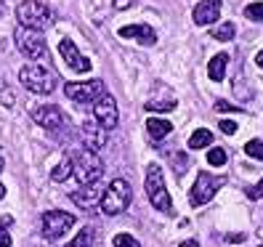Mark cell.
I'll list each match as a JSON object with an SVG mask.
<instances>
[{
    "mask_svg": "<svg viewBox=\"0 0 263 247\" xmlns=\"http://www.w3.org/2000/svg\"><path fill=\"white\" fill-rule=\"evenodd\" d=\"M69 162H72V176L80 181V183H90V181H101L104 176V162L93 149H72L69 154Z\"/></svg>",
    "mask_w": 263,
    "mask_h": 247,
    "instance_id": "obj_1",
    "label": "cell"
},
{
    "mask_svg": "<svg viewBox=\"0 0 263 247\" xmlns=\"http://www.w3.org/2000/svg\"><path fill=\"white\" fill-rule=\"evenodd\" d=\"M19 83L27 90L37 93V96H48V93H53V90H56L59 77H56V72H51L48 67H43V64H27L19 72Z\"/></svg>",
    "mask_w": 263,
    "mask_h": 247,
    "instance_id": "obj_2",
    "label": "cell"
},
{
    "mask_svg": "<svg viewBox=\"0 0 263 247\" xmlns=\"http://www.w3.org/2000/svg\"><path fill=\"white\" fill-rule=\"evenodd\" d=\"M144 186H146V197H149V202L154 205V210L170 213V207H173V199H170L167 183H165V173H162V167H160L157 162H152V165L146 167Z\"/></svg>",
    "mask_w": 263,
    "mask_h": 247,
    "instance_id": "obj_3",
    "label": "cell"
},
{
    "mask_svg": "<svg viewBox=\"0 0 263 247\" xmlns=\"http://www.w3.org/2000/svg\"><path fill=\"white\" fill-rule=\"evenodd\" d=\"M130 199H133V189H130V183L125 178H115L109 186L104 189V197H101V213L106 215H120V213H125L128 205H130Z\"/></svg>",
    "mask_w": 263,
    "mask_h": 247,
    "instance_id": "obj_4",
    "label": "cell"
},
{
    "mask_svg": "<svg viewBox=\"0 0 263 247\" xmlns=\"http://www.w3.org/2000/svg\"><path fill=\"white\" fill-rule=\"evenodd\" d=\"M16 19H19L22 27L40 29V32H43L45 27L53 24L56 13H53L48 6H45V3H40V0H24V3L16 8Z\"/></svg>",
    "mask_w": 263,
    "mask_h": 247,
    "instance_id": "obj_5",
    "label": "cell"
},
{
    "mask_svg": "<svg viewBox=\"0 0 263 247\" xmlns=\"http://www.w3.org/2000/svg\"><path fill=\"white\" fill-rule=\"evenodd\" d=\"M13 40H16L19 45V51L27 56V59H32V61H45L48 59V45H45V37L40 29H29V27H16L13 29Z\"/></svg>",
    "mask_w": 263,
    "mask_h": 247,
    "instance_id": "obj_6",
    "label": "cell"
},
{
    "mask_svg": "<svg viewBox=\"0 0 263 247\" xmlns=\"http://www.w3.org/2000/svg\"><path fill=\"white\" fill-rule=\"evenodd\" d=\"M74 223H77V218L72 213H64V210H48V213H43V218H40L43 237L48 242H59Z\"/></svg>",
    "mask_w": 263,
    "mask_h": 247,
    "instance_id": "obj_7",
    "label": "cell"
},
{
    "mask_svg": "<svg viewBox=\"0 0 263 247\" xmlns=\"http://www.w3.org/2000/svg\"><path fill=\"white\" fill-rule=\"evenodd\" d=\"M93 120L99 122L101 128L106 130H115L117 128V122H120V112H117V101L112 93H104L93 101Z\"/></svg>",
    "mask_w": 263,
    "mask_h": 247,
    "instance_id": "obj_8",
    "label": "cell"
},
{
    "mask_svg": "<svg viewBox=\"0 0 263 247\" xmlns=\"http://www.w3.org/2000/svg\"><path fill=\"white\" fill-rule=\"evenodd\" d=\"M104 83L101 80H88V83H67L64 85V93L67 99L77 101V104H93L101 93H104Z\"/></svg>",
    "mask_w": 263,
    "mask_h": 247,
    "instance_id": "obj_9",
    "label": "cell"
},
{
    "mask_svg": "<svg viewBox=\"0 0 263 247\" xmlns=\"http://www.w3.org/2000/svg\"><path fill=\"white\" fill-rule=\"evenodd\" d=\"M223 183V178H215L210 173H199L197 181H194V186H192V205L199 207V205H208L210 199L215 197V192H218V186Z\"/></svg>",
    "mask_w": 263,
    "mask_h": 247,
    "instance_id": "obj_10",
    "label": "cell"
},
{
    "mask_svg": "<svg viewBox=\"0 0 263 247\" xmlns=\"http://www.w3.org/2000/svg\"><path fill=\"white\" fill-rule=\"evenodd\" d=\"M101 197H104V189H101V181H90V183H80V189L72 192L69 199L77 205V207H83V210H93L101 205Z\"/></svg>",
    "mask_w": 263,
    "mask_h": 247,
    "instance_id": "obj_11",
    "label": "cell"
},
{
    "mask_svg": "<svg viewBox=\"0 0 263 247\" xmlns=\"http://www.w3.org/2000/svg\"><path fill=\"white\" fill-rule=\"evenodd\" d=\"M29 115H32V120L37 122L40 128L51 130V133H56V130L64 128V115H61V109H59V106H53V104L35 106V109L29 112Z\"/></svg>",
    "mask_w": 263,
    "mask_h": 247,
    "instance_id": "obj_12",
    "label": "cell"
},
{
    "mask_svg": "<svg viewBox=\"0 0 263 247\" xmlns=\"http://www.w3.org/2000/svg\"><path fill=\"white\" fill-rule=\"evenodd\" d=\"M59 53H61V59H64V64L69 67V69H74V72H90V61L77 51V45L69 40V37H61L59 40Z\"/></svg>",
    "mask_w": 263,
    "mask_h": 247,
    "instance_id": "obj_13",
    "label": "cell"
},
{
    "mask_svg": "<svg viewBox=\"0 0 263 247\" xmlns=\"http://www.w3.org/2000/svg\"><path fill=\"white\" fill-rule=\"evenodd\" d=\"M106 128H101L96 120H85L83 125H80V136H83V146H88V149H93V151H99L104 144H106Z\"/></svg>",
    "mask_w": 263,
    "mask_h": 247,
    "instance_id": "obj_14",
    "label": "cell"
},
{
    "mask_svg": "<svg viewBox=\"0 0 263 247\" xmlns=\"http://www.w3.org/2000/svg\"><path fill=\"white\" fill-rule=\"evenodd\" d=\"M194 24L197 27H208V24H215L221 16V0H199L194 6Z\"/></svg>",
    "mask_w": 263,
    "mask_h": 247,
    "instance_id": "obj_15",
    "label": "cell"
},
{
    "mask_svg": "<svg viewBox=\"0 0 263 247\" xmlns=\"http://www.w3.org/2000/svg\"><path fill=\"white\" fill-rule=\"evenodd\" d=\"M144 109H149V112H173V109H176V96H173V90H170V88H162V85L157 83V88H154V96L146 99Z\"/></svg>",
    "mask_w": 263,
    "mask_h": 247,
    "instance_id": "obj_16",
    "label": "cell"
},
{
    "mask_svg": "<svg viewBox=\"0 0 263 247\" xmlns=\"http://www.w3.org/2000/svg\"><path fill=\"white\" fill-rule=\"evenodd\" d=\"M120 37H133L141 45H154L157 43V32L149 27V24H128V27H120Z\"/></svg>",
    "mask_w": 263,
    "mask_h": 247,
    "instance_id": "obj_17",
    "label": "cell"
},
{
    "mask_svg": "<svg viewBox=\"0 0 263 247\" xmlns=\"http://www.w3.org/2000/svg\"><path fill=\"white\" fill-rule=\"evenodd\" d=\"M226 67H229V53H215V56L210 59V64H208V74H210V80L221 83L223 77H226Z\"/></svg>",
    "mask_w": 263,
    "mask_h": 247,
    "instance_id": "obj_18",
    "label": "cell"
},
{
    "mask_svg": "<svg viewBox=\"0 0 263 247\" xmlns=\"http://www.w3.org/2000/svg\"><path fill=\"white\" fill-rule=\"evenodd\" d=\"M170 130H173V125H170L167 120H160V117H149L146 120V133L152 138H165V136H170Z\"/></svg>",
    "mask_w": 263,
    "mask_h": 247,
    "instance_id": "obj_19",
    "label": "cell"
},
{
    "mask_svg": "<svg viewBox=\"0 0 263 247\" xmlns=\"http://www.w3.org/2000/svg\"><path fill=\"white\" fill-rule=\"evenodd\" d=\"M93 242H96V229L93 226H85L80 234L72 239V244H67V247H93Z\"/></svg>",
    "mask_w": 263,
    "mask_h": 247,
    "instance_id": "obj_20",
    "label": "cell"
},
{
    "mask_svg": "<svg viewBox=\"0 0 263 247\" xmlns=\"http://www.w3.org/2000/svg\"><path fill=\"white\" fill-rule=\"evenodd\" d=\"M210 141H213V133H210L208 128H199V130H194L192 138H189V149H205Z\"/></svg>",
    "mask_w": 263,
    "mask_h": 247,
    "instance_id": "obj_21",
    "label": "cell"
},
{
    "mask_svg": "<svg viewBox=\"0 0 263 247\" xmlns=\"http://www.w3.org/2000/svg\"><path fill=\"white\" fill-rule=\"evenodd\" d=\"M69 176H72V162H69V157H64V160H61L53 170H51V181L61 183V181H67Z\"/></svg>",
    "mask_w": 263,
    "mask_h": 247,
    "instance_id": "obj_22",
    "label": "cell"
},
{
    "mask_svg": "<svg viewBox=\"0 0 263 247\" xmlns=\"http://www.w3.org/2000/svg\"><path fill=\"white\" fill-rule=\"evenodd\" d=\"M234 35H237V27L231 24V22H223V24H218V27L213 29V37L215 40H223V43H229Z\"/></svg>",
    "mask_w": 263,
    "mask_h": 247,
    "instance_id": "obj_23",
    "label": "cell"
},
{
    "mask_svg": "<svg viewBox=\"0 0 263 247\" xmlns=\"http://www.w3.org/2000/svg\"><path fill=\"white\" fill-rule=\"evenodd\" d=\"M245 154L253 160H260L263 162V141H258V138H253V141L245 144Z\"/></svg>",
    "mask_w": 263,
    "mask_h": 247,
    "instance_id": "obj_24",
    "label": "cell"
},
{
    "mask_svg": "<svg viewBox=\"0 0 263 247\" xmlns=\"http://www.w3.org/2000/svg\"><path fill=\"white\" fill-rule=\"evenodd\" d=\"M226 160H229V154H226V149H221V146H215V149H210V151H208V162H210V165H215V167L226 165Z\"/></svg>",
    "mask_w": 263,
    "mask_h": 247,
    "instance_id": "obj_25",
    "label": "cell"
},
{
    "mask_svg": "<svg viewBox=\"0 0 263 247\" xmlns=\"http://www.w3.org/2000/svg\"><path fill=\"white\" fill-rule=\"evenodd\" d=\"M245 85H247V83H245V77L239 74V77H237V83H234V93H237L239 101H250V99H253V90H250V88H245Z\"/></svg>",
    "mask_w": 263,
    "mask_h": 247,
    "instance_id": "obj_26",
    "label": "cell"
},
{
    "mask_svg": "<svg viewBox=\"0 0 263 247\" xmlns=\"http://www.w3.org/2000/svg\"><path fill=\"white\" fill-rule=\"evenodd\" d=\"M0 104H3V106H13V104H16V96H13L11 85L3 83V80H0Z\"/></svg>",
    "mask_w": 263,
    "mask_h": 247,
    "instance_id": "obj_27",
    "label": "cell"
},
{
    "mask_svg": "<svg viewBox=\"0 0 263 247\" xmlns=\"http://www.w3.org/2000/svg\"><path fill=\"white\" fill-rule=\"evenodd\" d=\"M245 16L250 22H263V3H250L245 8Z\"/></svg>",
    "mask_w": 263,
    "mask_h": 247,
    "instance_id": "obj_28",
    "label": "cell"
},
{
    "mask_svg": "<svg viewBox=\"0 0 263 247\" xmlns=\"http://www.w3.org/2000/svg\"><path fill=\"white\" fill-rule=\"evenodd\" d=\"M115 247H141V242H138L133 234H117L115 237Z\"/></svg>",
    "mask_w": 263,
    "mask_h": 247,
    "instance_id": "obj_29",
    "label": "cell"
},
{
    "mask_svg": "<svg viewBox=\"0 0 263 247\" xmlns=\"http://www.w3.org/2000/svg\"><path fill=\"white\" fill-rule=\"evenodd\" d=\"M8 223H11V218H3V221H0V247H11V234L6 231Z\"/></svg>",
    "mask_w": 263,
    "mask_h": 247,
    "instance_id": "obj_30",
    "label": "cell"
},
{
    "mask_svg": "<svg viewBox=\"0 0 263 247\" xmlns=\"http://www.w3.org/2000/svg\"><path fill=\"white\" fill-rule=\"evenodd\" d=\"M245 194L250 197V199H260V197H263V178H260V181L255 183V186H250V189H247Z\"/></svg>",
    "mask_w": 263,
    "mask_h": 247,
    "instance_id": "obj_31",
    "label": "cell"
},
{
    "mask_svg": "<svg viewBox=\"0 0 263 247\" xmlns=\"http://www.w3.org/2000/svg\"><path fill=\"white\" fill-rule=\"evenodd\" d=\"M215 109H218V112H239V109H242V106H231L229 101H223V99H218V101H215Z\"/></svg>",
    "mask_w": 263,
    "mask_h": 247,
    "instance_id": "obj_32",
    "label": "cell"
},
{
    "mask_svg": "<svg viewBox=\"0 0 263 247\" xmlns=\"http://www.w3.org/2000/svg\"><path fill=\"white\" fill-rule=\"evenodd\" d=\"M218 128H221V130H223L226 136H234V133H237V122H231V120H223Z\"/></svg>",
    "mask_w": 263,
    "mask_h": 247,
    "instance_id": "obj_33",
    "label": "cell"
},
{
    "mask_svg": "<svg viewBox=\"0 0 263 247\" xmlns=\"http://www.w3.org/2000/svg\"><path fill=\"white\" fill-rule=\"evenodd\" d=\"M117 11H125V8H130L133 6V0H115V3H112Z\"/></svg>",
    "mask_w": 263,
    "mask_h": 247,
    "instance_id": "obj_34",
    "label": "cell"
},
{
    "mask_svg": "<svg viewBox=\"0 0 263 247\" xmlns=\"http://www.w3.org/2000/svg\"><path fill=\"white\" fill-rule=\"evenodd\" d=\"M245 234H226V242H242Z\"/></svg>",
    "mask_w": 263,
    "mask_h": 247,
    "instance_id": "obj_35",
    "label": "cell"
},
{
    "mask_svg": "<svg viewBox=\"0 0 263 247\" xmlns=\"http://www.w3.org/2000/svg\"><path fill=\"white\" fill-rule=\"evenodd\" d=\"M181 247H199V242H194V239H186V242H181Z\"/></svg>",
    "mask_w": 263,
    "mask_h": 247,
    "instance_id": "obj_36",
    "label": "cell"
},
{
    "mask_svg": "<svg viewBox=\"0 0 263 247\" xmlns=\"http://www.w3.org/2000/svg\"><path fill=\"white\" fill-rule=\"evenodd\" d=\"M255 64L263 69V51H258V56H255Z\"/></svg>",
    "mask_w": 263,
    "mask_h": 247,
    "instance_id": "obj_37",
    "label": "cell"
},
{
    "mask_svg": "<svg viewBox=\"0 0 263 247\" xmlns=\"http://www.w3.org/2000/svg\"><path fill=\"white\" fill-rule=\"evenodd\" d=\"M6 197V186H3V183H0V199H3Z\"/></svg>",
    "mask_w": 263,
    "mask_h": 247,
    "instance_id": "obj_38",
    "label": "cell"
},
{
    "mask_svg": "<svg viewBox=\"0 0 263 247\" xmlns=\"http://www.w3.org/2000/svg\"><path fill=\"white\" fill-rule=\"evenodd\" d=\"M3 165H6V162H3V157H0V173H3Z\"/></svg>",
    "mask_w": 263,
    "mask_h": 247,
    "instance_id": "obj_39",
    "label": "cell"
}]
</instances>
